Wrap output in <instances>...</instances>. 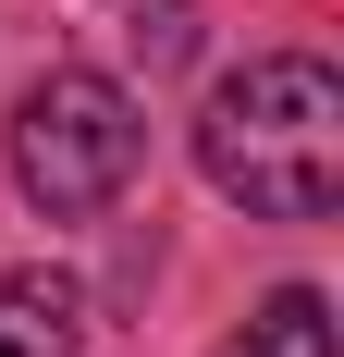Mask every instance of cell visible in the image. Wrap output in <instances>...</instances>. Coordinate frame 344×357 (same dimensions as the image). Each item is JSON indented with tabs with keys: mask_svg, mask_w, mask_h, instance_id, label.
<instances>
[{
	"mask_svg": "<svg viewBox=\"0 0 344 357\" xmlns=\"http://www.w3.org/2000/svg\"><path fill=\"white\" fill-rule=\"evenodd\" d=\"M197 173L258 222H320L344 197V74L308 50L221 74L197 111Z\"/></svg>",
	"mask_w": 344,
	"mask_h": 357,
	"instance_id": "cell-1",
	"label": "cell"
},
{
	"mask_svg": "<svg viewBox=\"0 0 344 357\" xmlns=\"http://www.w3.org/2000/svg\"><path fill=\"white\" fill-rule=\"evenodd\" d=\"M136 160H148V123H136V99L111 74H37L25 99H13V185L49 222L111 210L136 185Z\"/></svg>",
	"mask_w": 344,
	"mask_h": 357,
	"instance_id": "cell-2",
	"label": "cell"
},
{
	"mask_svg": "<svg viewBox=\"0 0 344 357\" xmlns=\"http://www.w3.org/2000/svg\"><path fill=\"white\" fill-rule=\"evenodd\" d=\"M86 345V296L62 271H0V357H74Z\"/></svg>",
	"mask_w": 344,
	"mask_h": 357,
	"instance_id": "cell-3",
	"label": "cell"
},
{
	"mask_svg": "<svg viewBox=\"0 0 344 357\" xmlns=\"http://www.w3.org/2000/svg\"><path fill=\"white\" fill-rule=\"evenodd\" d=\"M221 357H332V296H320V284H283V296H258V321H246Z\"/></svg>",
	"mask_w": 344,
	"mask_h": 357,
	"instance_id": "cell-4",
	"label": "cell"
}]
</instances>
